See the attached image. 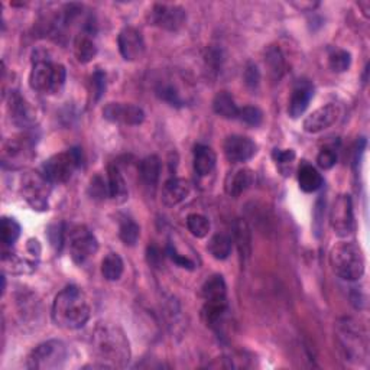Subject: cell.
<instances>
[{
    "label": "cell",
    "instance_id": "obj_20",
    "mask_svg": "<svg viewBox=\"0 0 370 370\" xmlns=\"http://www.w3.org/2000/svg\"><path fill=\"white\" fill-rule=\"evenodd\" d=\"M191 185L187 179L172 177L162 187V202L168 207H175L188 197Z\"/></svg>",
    "mask_w": 370,
    "mask_h": 370
},
{
    "label": "cell",
    "instance_id": "obj_34",
    "mask_svg": "<svg viewBox=\"0 0 370 370\" xmlns=\"http://www.w3.org/2000/svg\"><path fill=\"white\" fill-rule=\"evenodd\" d=\"M266 66L269 68L274 80H279L285 73V58L279 48L271 47L266 52Z\"/></svg>",
    "mask_w": 370,
    "mask_h": 370
},
{
    "label": "cell",
    "instance_id": "obj_18",
    "mask_svg": "<svg viewBox=\"0 0 370 370\" xmlns=\"http://www.w3.org/2000/svg\"><path fill=\"white\" fill-rule=\"evenodd\" d=\"M38 260L34 256H22L12 251L3 249L2 255V269L5 274L10 275H29L36 271Z\"/></svg>",
    "mask_w": 370,
    "mask_h": 370
},
{
    "label": "cell",
    "instance_id": "obj_5",
    "mask_svg": "<svg viewBox=\"0 0 370 370\" xmlns=\"http://www.w3.org/2000/svg\"><path fill=\"white\" fill-rule=\"evenodd\" d=\"M68 360V347L61 340H48L38 344L28 356L27 366L36 370H54L64 367Z\"/></svg>",
    "mask_w": 370,
    "mask_h": 370
},
{
    "label": "cell",
    "instance_id": "obj_26",
    "mask_svg": "<svg viewBox=\"0 0 370 370\" xmlns=\"http://www.w3.org/2000/svg\"><path fill=\"white\" fill-rule=\"evenodd\" d=\"M217 163V155L207 145H197L194 148V171L200 177H209Z\"/></svg>",
    "mask_w": 370,
    "mask_h": 370
},
{
    "label": "cell",
    "instance_id": "obj_1",
    "mask_svg": "<svg viewBox=\"0 0 370 370\" xmlns=\"http://www.w3.org/2000/svg\"><path fill=\"white\" fill-rule=\"evenodd\" d=\"M93 352L100 367H126L131 362V343L121 327L113 323H98L91 334Z\"/></svg>",
    "mask_w": 370,
    "mask_h": 370
},
{
    "label": "cell",
    "instance_id": "obj_39",
    "mask_svg": "<svg viewBox=\"0 0 370 370\" xmlns=\"http://www.w3.org/2000/svg\"><path fill=\"white\" fill-rule=\"evenodd\" d=\"M48 239L51 242V244L57 251L63 249V246L66 243V237H67V232H66V225L63 223H55L51 224L48 228Z\"/></svg>",
    "mask_w": 370,
    "mask_h": 370
},
{
    "label": "cell",
    "instance_id": "obj_46",
    "mask_svg": "<svg viewBox=\"0 0 370 370\" xmlns=\"http://www.w3.org/2000/svg\"><path fill=\"white\" fill-rule=\"evenodd\" d=\"M295 151L294 149H274L272 158L279 165H288V163L294 162L295 159Z\"/></svg>",
    "mask_w": 370,
    "mask_h": 370
},
{
    "label": "cell",
    "instance_id": "obj_35",
    "mask_svg": "<svg viewBox=\"0 0 370 370\" xmlns=\"http://www.w3.org/2000/svg\"><path fill=\"white\" fill-rule=\"evenodd\" d=\"M210 228L212 225H210L209 219L202 214L193 213L187 217V229L197 239H202L207 236L210 232Z\"/></svg>",
    "mask_w": 370,
    "mask_h": 370
},
{
    "label": "cell",
    "instance_id": "obj_44",
    "mask_svg": "<svg viewBox=\"0 0 370 370\" xmlns=\"http://www.w3.org/2000/svg\"><path fill=\"white\" fill-rule=\"evenodd\" d=\"M324 213H325V200L318 198V201L316 202V209H314V233L317 237L321 236L323 233V219H324Z\"/></svg>",
    "mask_w": 370,
    "mask_h": 370
},
{
    "label": "cell",
    "instance_id": "obj_12",
    "mask_svg": "<svg viewBox=\"0 0 370 370\" xmlns=\"http://www.w3.org/2000/svg\"><path fill=\"white\" fill-rule=\"evenodd\" d=\"M35 155L34 140L31 138H10L3 143L2 163L3 167L20 168L29 163Z\"/></svg>",
    "mask_w": 370,
    "mask_h": 370
},
{
    "label": "cell",
    "instance_id": "obj_42",
    "mask_svg": "<svg viewBox=\"0 0 370 370\" xmlns=\"http://www.w3.org/2000/svg\"><path fill=\"white\" fill-rule=\"evenodd\" d=\"M91 89L94 94V100L98 101L103 96V93L106 91V74L101 70H97L93 77H91Z\"/></svg>",
    "mask_w": 370,
    "mask_h": 370
},
{
    "label": "cell",
    "instance_id": "obj_2",
    "mask_svg": "<svg viewBox=\"0 0 370 370\" xmlns=\"http://www.w3.org/2000/svg\"><path fill=\"white\" fill-rule=\"evenodd\" d=\"M91 314V306L87 295L75 285L66 286L52 304V320L55 325L66 330H78L83 328Z\"/></svg>",
    "mask_w": 370,
    "mask_h": 370
},
{
    "label": "cell",
    "instance_id": "obj_23",
    "mask_svg": "<svg viewBox=\"0 0 370 370\" xmlns=\"http://www.w3.org/2000/svg\"><path fill=\"white\" fill-rule=\"evenodd\" d=\"M108 188L109 198L116 204L126 202L129 198V190L125 178H123L120 170L116 165H109L108 168Z\"/></svg>",
    "mask_w": 370,
    "mask_h": 370
},
{
    "label": "cell",
    "instance_id": "obj_25",
    "mask_svg": "<svg viewBox=\"0 0 370 370\" xmlns=\"http://www.w3.org/2000/svg\"><path fill=\"white\" fill-rule=\"evenodd\" d=\"M201 297L205 302H228V285L221 275H213L201 286Z\"/></svg>",
    "mask_w": 370,
    "mask_h": 370
},
{
    "label": "cell",
    "instance_id": "obj_38",
    "mask_svg": "<svg viewBox=\"0 0 370 370\" xmlns=\"http://www.w3.org/2000/svg\"><path fill=\"white\" fill-rule=\"evenodd\" d=\"M237 119L242 123H244V125L252 126V128H258V126L262 125V121H263V113L256 106H244V108L239 109Z\"/></svg>",
    "mask_w": 370,
    "mask_h": 370
},
{
    "label": "cell",
    "instance_id": "obj_32",
    "mask_svg": "<svg viewBox=\"0 0 370 370\" xmlns=\"http://www.w3.org/2000/svg\"><path fill=\"white\" fill-rule=\"evenodd\" d=\"M125 271V263L117 253H109L101 262V275L106 281H119Z\"/></svg>",
    "mask_w": 370,
    "mask_h": 370
},
{
    "label": "cell",
    "instance_id": "obj_15",
    "mask_svg": "<svg viewBox=\"0 0 370 370\" xmlns=\"http://www.w3.org/2000/svg\"><path fill=\"white\" fill-rule=\"evenodd\" d=\"M223 151L225 158H228L230 162L242 163V162H248L256 155L258 145L248 136L232 135L229 138H225Z\"/></svg>",
    "mask_w": 370,
    "mask_h": 370
},
{
    "label": "cell",
    "instance_id": "obj_30",
    "mask_svg": "<svg viewBox=\"0 0 370 370\" xmlns=\"http://www.w3.org/2000/svg\"><path fill=\"white\" fill-rule=\"evenodd\" d=\"M139 175L148 187H155L161 177V159L156 155H149L142 159L139 165Z\"/></svg>",
    "mask_w": 370,
    "mask_h": 370
},
{
    "label": "cell",
    "instance_id": "obj_27",
    "mask_svg": "<svg viewBox=\"0 0 370 370\" xmlns=\"http://www.w3.org/2000/svg\"><path fill=\"white\" fill-rule=\"evenodd\" d=\"M233 240L237 246L242 259H249L252 253V232L249 224L242 219H237L233 224Z\"/></svg>",
    "mask_w": 370,
    "mask_h": 370
},
{
    "label": "cell",
    "instance_id": "obj_14",
    "mask_svg": "<svg viewBox=\"0 0 370 370\" xmlns=\"http://www.w3.org/2000/svg\"><path fill=\"white\" fill-rule=\"evenodd\" d=\"M117 45L120 55L126 61H138L147 51L145 39H143L140 31L133 27L123 28L117 36Z\"/></svg>",
    "mask_w": 370,
    "mask_h": 370
},
{
    "label": "cell",
    "instance_id": "obj_19",
    "mask_svg": "<svg viewBox=\"0 0 370 370\" xmlns=\"http://www.w3.org/2000/svg\"><path fill=\"white\" fill-rule=\"evenodd\" d=\"M8 108L10 113V119L17 126H29L35 121V114L32 112V108L29 106V103L27 98L20 94L19 91L13 90L9 94L8 100Z\"/></svg>",
    "mask_w": 370,
    "mask_h": 370
},
{
    "label": "cell",
    "instance_id": "obj_10",
    "mask_svg": "<svg viewBox=\"0 0 370 370\" xmlns=\"http://www.w3.org/2000/svg\"><path fill=\"white\" fill-rule=\"evenodd\" d=\"M149 24L161 28L163 31L177 32L185 25L187 20V12L178 5L170 3H156L149 10Z\"/></svg>",
    "mask_w": 370,
    "mask_h": 370
},
{
    "label": "cell",
    "instance_id": "obj_43",
    "mask_svg": "<svg viewBox=\"0 0 370 370\" xmlns=\"http://www.w3.org/2000/svg\"><path fill=\"white\" fill-rule=\"evenodd\" d=\"M244 83L251 90H256L260 84V71L253 63H249L244 70Z\"/></svg>",
    "mask_w": 370,
    "mask_h": 370
},
{
    "label": "cell",
    "instance_id": "obj_36",
    "mask_svg": "<svg viewBox=\"0 0 370 370\" xmlns=\"http://www.w3.org/2000/svg\"><path fill=\"white\" fill-rule=\"evenodd\" d=\"M140 236V228L131 220V219H123L119 225V237L126 246H135Z\"/></svg>",
    "mask_w": 370,
    "mask_h": 370
},
{
    "label": "cell",
    "instance_id": "obj_9",
    "mask_svg": "<svg viewBox=\"0 0 370 370\" xmlns=\"http://www.w3.org/2000/svg\"><path fill=\"white\" fill-rule=\"evenodd\" d=\"M68 248L71 259L77 265H83L97 253L98 242L86 225H74L68 232Z\"/></svg>",
    "mask_w": 370,
    "mask_h": 370
},
{
    "label": "cell",
    "instance_id": "obj_6",
    "mask_svg": "<svg viewBox=\"0 0 370 370\" xmlns=\"http://www.w3.org/2000/svg\"><path fill=\"white\" fill-rule=\"evenodd\" d=\"M83 163V152L78 148L55 154L43 167V174L51 184H66Z\"/></svg>",
    "mask_w": 370,
    "mask_h": 370
},
{
    "label": "cell",
    "instance_id": "obj_17",
    "mask_svg": "<svg viewBox=\"0 0 370 370\" xmlns=\"http://www.w3.org/2000/svg\"><path fill=\"white\" fill-rule=\"evenodd\" d=\"M314 96V86L310 80L301 78L294 84L290 105H288V114L293 119H298L305 113V110L310 106V101Z\"/></svg>",
    "mask_w": 370,
    "mask_h": 370
},
{
    "label": "cell",
    "instance_id": "obj_33",
    "mask_svg": "<svg viewBox=\"0 0 370 370\" xmlns=\"http://www.w3.org/2000/svg\"><path fill=\"white\" fill-rule=\"evenodd\" d=\"M20 224L12 217H2V243L3 249H12L20 236Z\"/></svg>",
    "mask_w": 370,
    "mask_h": 370
},
{
    "label": "cell",
    "instance_id": "obj_24",
    "mask_svg": "<svg viewBox=\"0 0 370 370\" xmlns=\"http://www.w3.org/2000/svg\"><path fill=\"white\" fill-rule=\"evenodd\" d=\"M255 182V172L249 168H242L229 177L225 182V193L230 197L237 198L244 191H248Z\"/></svg>",
    "mask_w": 370,
    "mask_h": 370
},
{
    "label": "cell",
    "instance_id": "obj_22",
    "mask_svg": "<svg viewBox=\"0 0 370 370\" xmlns=\"http://www.w3.org/2000/svg\"><path fill=\"white\" fill-rule=\"evenodd\" d=\"M74 54L81 64H89L90 61L94 59L97 55V45L93 39V27L87 25L84 27L83 32H81L74 43Z\"/></svg>",
    "mask_w": 370,
    "mask_h": 370
},
{
    "label": "cell",
    "instance_id": "obj_7",
    "mask_svg": "<svg viewBox=\"0 0 370 370\" xmlns=\"http://www.w3.org/2000/svg\"><path fill=\"white\" fill-rule=\"evenodd\" d=\"M52 184L43 172H27L20 181V194L29 204V207L36 212H45L50 207V195Z\"/></svg>",
    "mask_w": 370,
    "mask_h": 370
},
{
    "label": "cell",
    "instance_id": "obj_8",
    "mask_svg": "<svg viewBox=\"0 0 370 370\" xmlns=\"http://www.w3.org/2000/svg\"><path fill=\"white\" fill-rule=\"evenodd\" d=\"M339 341L346 360L360 362L367 356V343L364 334H362L360 327L352 318H343L337 325Z\"/></svg>",
    "mask_w": 370,
    "mask_h": 370
},
{
    "label": "cell",
    "instance_id": "obj_37",
    "mask_svg": "<svg viewBox=\"0 0 370 370\" xmlns=\"http://www.w3.org/2000/svg\"><path fill=\"white\" fill-rule=\"evenodd\" d=\"M328 64L334 73H344L352 66V55L346 50H332L328 55Z\"/></svg>",
    "mask_w": 370,
    "mask_h": 370
},
{
    "label": "cell",
    "instance_id": "obj_31",
    "mask_svg": "<svg viewBox=\"0 0 370 370\" xmlns=\"http://www.w3.org/2000/svg\"><path fill=\"white\" fill-rule=\"evenodd\" d=\"M232 246H233L232 237H229L228 235L219 233L209 240L207 251L216 260H224L230 256Z\"/></svg>",
    "mask_w": 370,
    "mask_h": 370
},
{
    "label": "cell",
    "instance_id": "obj_4",
    "mask_svg": "<svg viewBox=\"0 0 370 370\" xmlns=\"http://www.w3.org/2000/svg\"><path fill=\"white\" fill-rule=\"evenodd\" d=\"M333 272L348 282L359 281L364 274V256L360 246L355 242H341L330 252Z\"/></svg>",
    "mask_w": 370,
    "mask_h": 370
},
{
    "label": "cell",
    "instance_id": "obj_41",
    "mask_svg": "<svg viewBox=\"0 0 370 370\" xmlns=\"http://www.w3.org/2000/svg\"><path fill=\"white\" fill-rule=\"evenodd\" d=\"M337 162V154L332 148H323L317 156L318 167L323 170H332Z\"/></svg>",
    "mask_w": 370,
    "mask_h": 370
},
{
    "label": "cell",
    "instance_id": "obj_16",
    "mask_svg": "<svg viewBox=\"0 0 370 370\" xmlns=\"http://www.w3.org/2000/svg\"><path fill=\"white\" fill-rule=\"evenodd\" d=\"M339 116H340L339 106L334 105V103H328V105L314 110L310 116H306L302 123V128L306 133L316 135L334 125Z\"/></svg>",
    "mask_w": 370,
    "mask_h": 370
},
{
    "label": "cell",
    "instance_id": "obj_13",
    "mask_svg": "<svg viewBox=\"0 0 370 370\" xmlns=\"http://www.w3.org/2000/svg\"><path fill=\"white\" fill-rule=\"evenodd\" d=\"M103 117L117 125L138 126L145 120V112L131 103H109L103 109Z\"/></svg>",
    "mask_w": 370,
    "mask_h": 370
},
{
    "label": "cell",
    "instance_id": "obj_11",
    "mask_svg": "<svg viewBox=\"0 0 370 370\" xmlns=\"http://www.w3.org/2000/svg\"><path fill=\"white\" fill-rule=\"evenodd\" d=\"M330 224L334 233L340 237H347L355 232V216H353V202L348 194H340L330 212Z\"/></svg>",
    "mask_w": 370,
    "mask_h": 370
},
{
    "label": "cell",
    "instance_id": "obj_40",
    "mask_svg": "<svg viewBox=\"0 0 370 370\" xmlns=\"http://www.w3.org/2000/svg\"><path fill=\"white\" fill-rule=\"evenodd\" d=\"M167 255H168V258H170L175 265L179 266V268L188 269V271L195 269V263H194L190 258H187L185 255L179 253L172 243L168 244V248H167Z\"/></svg>",
    "mask_w": 370,
    "mask_h": 370
},
{
    "label": "cell",
    "instance_id": "obj_47",
    "mask_svg": "<svg viewBox=\"0 0 370 370\" xmlns=\"http://www.w3.org/2000/svg\"><path fill=\"white\" fill-rule=\"evenodd\" d=\"M148 262L152 266H159L162 262V256H161V251L156 248V246H149L148 248Z\"/></svg>",
    "mask_w": 370,
    "mask_h": 370
},
{
    "label": "cell",
    "instance_id": "obj_21",
    "mask_svg": "<svg viewBox=\"0 0 370 370\" xmlns=\"http://www.w3.org/2000/svg\"><path fill=\"white\" fill-rule=\"evenodd\" d=\"M155 93L162 101L168 103L170 106H174V108H184V106H187V103H188L187 94H184V90L172 78L161 80L155 87Z\"/></svg>",
    "mask_w": 370,
    "mask_h": 370
},
{
    "label": "cell",
    "instance_id": "obj_29",
    "mask_svg": "<svg viewBox=\"0 0 370 370\" xmlns=\"http://www.w3.org/2000/svg\"><path fill=\"white\" fill-rule=\"evenodd\" d=\"M239 109L240 108H237L235 98L228 91L217 93L213 100V110L216 112V114H219L223 119H229V120L237 119Z\"/></svg>",
    "mask_w": 370,
    "mask_h": 370
},
{
    "label": "cell",
    "instance_id": "obj_28",
    "mask_svg": "<svg viewBox=\"0 0 370 370\" xmlns=\"http://www.w3.org/2000/svg\"><path fill=\"white\" fill-rule=\"evenodd\" d=\"M298 184L304 193H316L324 185V178L310 163H302L298 170Z\"/></svg>",
    "mask_w": 370,
    "mask_h": 370
},
{
    "label": "cell",
    "instance_id": "obj_3",
    "mask_svg": "<svg viewBox=\"0 0 370 370\" xmlns=\"http://www.w3.org/2000/svg\"><path fill=\"white\" fill-rule=\"evenodd\" d=\"M67 70L47 55L34 54L29 86L34 91L43 94H58L66 86Z\"/></svg>",
    "mask_w": 370,
    "mask_h": 370
},
{
    "label": "cell",
    "instance_id": "obj_45",
    "mask_svg": "<svg viewBox=\"0 0 370 370\" xmlns=\"http://www.w3.org/2000/svg\"><path fill=\"white\" fill-rule=\"evenodd\" d=\"M90 194L94 198H106V195L109 197L108 182L103 181L100 177H94L90 182Z\"/></svg>",
    "mask_w": 370,
    "mask_h": 370
}]
</instances>
